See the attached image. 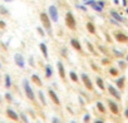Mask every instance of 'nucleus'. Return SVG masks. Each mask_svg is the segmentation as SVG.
<instances>
[{
  "instance_id": "f257e3e1",
  "label": "nucleus",
  "mask_w": 128,
  "mask_h": 123,
  "mask_svg": "<svg viewBox=\"0 0 128 123\" xmlns=\"http://www.w3.org/2000/svg\"><path fill=\"white\" fill-rule=\"evenodd\" d=\"M22 86H23V90H24L25 97H26L33 104H36V100H38V99H36V93L34 92V89H33L32 84H30V80L26 79V78H24L23 82H22Z\"/></svg>"
},
{
  "instance_id": "f03ea898",
  "label": "nucleus",
  "mask_w": 128,
  "mask_h": 123,
  "mask_svg": "<svg viewBox=\"0 0 128 123\" xmlns=\"http://www.w3.org/2000/svg\"><path fill=\"white\" fill-rule=\"evenodd\" d=\"M39 20L42 23V26L44 28L45 33L49 35V36H53V25H52V20L48 15L46 12H40L39 14Z\"/></svg>"
},
{
  "instance_id": "7ed1b4c3",
  "label": "nucleus",
  "mask_w": 128,
  "mask_h": 123,
  "mask_svg": "<svg viewBox=\"0 0 128 123\" xmlns=\"http://www.w3.org/2000/svg\"><path fill=\"white\" fill-rule=\"evenodd\" d=\"M64 23H66V26L72 30V32H76L78 29V24H77V19L73 14V12L68 10L66 13V15H64Z\"/></svg>"
},
{
  "instance_id": "20e7f679",
  "label": "nucleus",
  "mask_w": 128,
  "mask_h": 123,
  "mask_svg": "<svg viewBox=\"0 0 128 123\" xmlns=\"http://www.w3.org/2000/svg\"><path fill=\"white\" fill-rule=\"evenodd\" d=\"M79 78H80V80H82V83H83V86H84V88L87 90H89V92H93L94 90V83H93L92 78L87 73L82 72L80 76H79Z\"/></svg>"
},
{
  "instance_id": "39448f33",
  "label": "nucleus",
  "mask_w": 128,
  "mask_h": 123,
  "mask_svg": "<svg viewBox=\"0 0 128 123\" xmlns=\"http://www.w3.org/2000/svg\"><path fill=\"white\" fill-rule=\"evenodd\" d=\"M107 90H108L109 96H110L114 100H117V102H120V100H122L120 90H119L116 86H113V84H107Z\"/></svg>"
},
{
  "instance_id": "423d86ee",
  "label": "nucleus",
  "mask_w": 128,
  "mask_h": 123,
  "mask_svg": "<svg viewBox=\"0 0 128 123\" xmlns=\"http://www.w3.org/2000/svg\"><path fill=\"white\" fill-rule=\"evenodd\" d=\"M107 107H108V109H109V112L112 114H114V116H119L120 114V108H119V104H118L117 100L108 98L107 99Z\"/></svg>"
},
{
  "instance_id": "0eeeda50",
  "label": "nucleus",
  "mask_w": 128,
  "mask_h": 123,
  "mask_svg": "<svg viewBox=\"0 0 128 123\" xmlns=\"http://www.w3.org/2000/svg\"><path fill=\"white\" fill-rule=\"evenodd\" d=\"M46 93H48V98L50 99V102H52L54 106H56V107H60L62 102H60V98H59L58 93H56V92H55L53 88H50V87H48V90H46Z\"/></svg>"
},
{
  "instance_id": "6e6552de",
  "label": "nucleus",
  "mask_w": 128,
  "mask_h": 123,
  "mask_svg": "<svg viewBox=\"0 0 128 123\" xmlns=\"http://www.w3.org/2000/svg\"><path fill=\"white\" fill-rule=\"evenodd\" d=\"M46 13H48V15H49L52 23H58V20H59V10H58V8H56L55 5H53V4L49 5Z\"/></svg>"
},
{
  "instance_id": "1a4fd4ad",
  "label": "nucleus",
  "mask_w": 128,
  "mask_h": 123,
  "mask_svg": "<svg viewBox=\"0 0 128 123\" xmlns=\"http://www.w3.org/2000/svg\"><path fill=\"white\" fill-rule=\"evenodd\" d=\"M113 38H114V40H116L117 43H119V44H126V43H128V35H127L124 32H122V30H114V32H113Z\"/></svg>"
},
{
  "instance_id": "9d476101",
  "label": "nucleus",
  "mask_w": 128,
  "mask_h": 123,
  "mask_svg": "<svg viewBox=\"0 0 128 123\" xmlns=\"http://www.w3.org/2000/svg\"><path fill=\"white\" fill-rule=\"evenodd\" d=\"M56 70H58L59 78L64 83H67V70H66V67H64V63H63L62 60H58L56 62Z\"/></svg>"
},
{
  "instance_id": "9b49d317",
  "label": "nucleus",
  "mask_w": 128,
  "mask_h": 123,
  "mask_svg": "<svg viewBox=\"0 0 128 123\" xmlns=\"http://www.w3.org/2000/svg\"><path fill=\"white\" fill-rule=\"evenodd\" d=\"M5 116H6L10 120H13V122H16V123H19V122H20L19 113H18L15 109L10 108V107H8V108L5 109Z\"/></svg>"
},
{
  "instance_id": "f8f14e48",
  "label": "nucleus",
  "mask_w": 128,
  "mask_h": 123,
  "mask_svg": "<svg viewBox=\"0 0 128 123\" xmlns=\"http://www.w3.org/2000/svg\"><path fill=\"white\" fill-rule=\"evenodd\" d=\"M14 63H15V66H16L18 68L25 69L26 63H25V58L23 56L22 53H15V54H14Z\"/></svg>"
},
{
  "instance_id": "ddd939ff",
  "label": "nucleus",
  "mask_w": 128,
  "mask_h": 123,
  "mask_svg": "<svg viewBox=\"0 0 128 123\" xmlns=\"http://www.w3.org/2000/svg\"><path fill=\"white\" fill-rule=\"evenodd\" d=\"M69 44H70V46H72L76 52H78V53H80V54H84V49H83V45H82V43H80L79 39H77V38H70Z\"/></svg>"
},
{
  "instance_id": "4468645a",
  "label": "nucleus",
  "mask_w": 128,
  "mask_h": 123,
  "mask_svg": "<svg viewBox=\"0 0 128 123\" xmlns=\"http://www.w3.org/2000/svg\"><path fill=\"white\" fill-rule=\"evenodd\" d=\"M109 16L112 18V19H114L116 22H118L119 24H122V23H126V19L120 15V13L119 12H117L116 9H110L109 10Z\"/></svg>"
},
{
  "instance_id": "2eb2a0df",
  "label": "nucleus",
  "mask_w": 128,
  "mask_h": 123,
  "mask_svg": "<svg viewBox=\"0 0 128 123\" xmlns=\"http://www.w3.org/2000/svg\"><path fill=\"white\" fill-rule=\"evenodd\" d=\"M39 50H40V53H42V55H43V58L45 59V60H48L49 59V50H48V45L45 44V43H39Z\"/></svg>"
},
{
  "instance_id": "dca6fc26",
  "label": "nucleus",
  "mask_w": 128,
  "mask_h": 123,
  "mask_svg": "<svg viewBox=\"0 0 128 123\" xmlns=\"http://www.w3.org/2000/svg\"><path fill=\"white\" fill-rule=\"evenodd\" d=\"M30 82H32L33 84H35L36 87H39V88L43 87V79L40 78V76H38V74H35V73L30 76Z\"/></svg>"
},
{
  "instance_id": "f3484780",
  "label": "nucleus",
  "mask_w": 128,
  "mask_h": 123,
  "mask_svg": "<svg viewBox=\"0 0 128 123\" xmlns=\"http://www.w3.org/2000/svg\"><path fill=\"white\" fill-rule=\"evenodd\" d=\"M114 83H116V87H117L119 90H123V89H124V87H126V77H124V76L117 77Z\"/></svg>"
},
{
  "instance_id": "a211bd4d",
  "label": "nucleus",
  "mask_w": 128,
  "mask_h": 123,
  "mask_svg": "<svg viewBox=\"0 0 128 123\" xmlns=\"http://www.w3.org/2000/svg\"><path fill=\"white\" fill-rule=\"evenodd\" d=\"M86 29H87V32H88L89 34L97 35V28H96V24H94L93 22L88 20V22L86 23Z\"/></svg>"
},
{
  "instance_id": "6ab92c4d",
  "label": "nucleus",
  "mask_w": 128,
  "mask_h": 123,
  "mask_svg": "<svg viewBox=\"0 0 128 123\" xmlns=\"http://www.w3.org/2000/svg\"><path fill=\"white\" fill-rule=\"evenodd\" d=\"M53 74H54L53 67H52L49 63H46V64L44 66V76H45V78H46V79H50V78H53Z\"/></svg>"
},
{
  "instance_id": "aec40b11",
  "label": "nucleus",
  "mask_w": 128,
  "mask_h": 123,
  "mask_svg": "<svg viewBox=\"0 0 128 123\" xmlns=\"http://www.w3.org/2000/svg\"><path fill=\"white\" fill-rule=\"evenodd\" d=\"M94 83H96V86H97L102 92H104V90L107 89V84L104 83V80H103V78H102V77L97 76V77H96V79H94Z\"/></svg>"
},
{
  "instance_id": "412c9836",
  "label": "nucleus",
  "mask_w": 128,
  "mask_h": 123,
  "mask_svg": "<svg viewBox=\"0 0 128 123\" xmlns=\"http://www.w3.org/2000/svg\"><path fill=\"white\" fill-rule=\"evenodd\" d=\"M36 99L39 100V103H40L43 107H46V103H48V102H46V97H45V94H44L43 90L39 89V90L36 92Z\"/></svg>"
},
{
  "instance_id": "4be33fe9",
  "label": "nucleus",
  "mask_w": 128,
  "mask_h": 123,
  "mask_svg": "<svg viewBox=\"0 0 128 123\" xmlns=\"http://www.w3.org/2000/svg\"><path fill=\"white\" fill-rule=\"evenodd\" d=\"M96 108H97V110H98L100 114H106V113H107V107H106V104H104L103 102H100V100H97V102H96Z\"/></svg>"
},
{
  "instance_id": "5701e85b",
  "label": "nucleus",
  "mask_w": 128,
  "mask_h": 123,
  "mask_svg": "<svg viewBox=\"0 0 128 123\" xmlns=\"http://www.w3.org/2000/svg\"><path fill=\"white\" fill-rule=\"evenodd\" d=\"M4 87H5L6 89H10V88L13 87V79H12L10 74H8V73L4 76Z\"/></svg>"
},
{
  "instance_id": "b1692460",
  "label": "nucleus",
  "mask_w": 128,
  "mask_h": 123,
  "mask_svg": "<svg viewBox=\"0 0 128 123\" xmlns=\"http://www.w3.org/2000/svg\"><path fill=\"white\" fill-rule=\"evenodd\" d=\"M86 45H87V49H88V52H89L90 54H93V55H98L97 49L94 48V45H93L89 40H86Z\"/></svg>"
},
{
  "instance_id": "393cba45",
  "label": "nucleus",
  "mask_w": 128,
  "mask_h": 123,
  "mask_svg": "<svg viewBox=\"0 0 128 123\" xmlns=\"http://www.w3.org/2000/svg\"><path fill=\"white\" fill-rule=\"evenodd\" d=\"M68 76H69V79H70L73 83H77V84H78V83L80 82V79H79V76H78V74H77L74 70H70V72L68 73Z\"/></svg>"
},
{
  "instance_id": "a878e982",
  "label": "nucleus",
  "mask_w": 128,
  "mask_h": 123,
  "mask_svg": "<svg viewBox=\"0 0 128 123\" xmlns=\"http://www.w3.org/2000/svg\"><path fill=\"white\" fill-rule=\"evenodd\" d=\"M108 73H109V76H110V77H114V78L119 77V69H118V68H116V67H109Z\"/></svg>"
},
{
  "instance_id": "bb28decb",
  "label": "nucleus",
  "mask_w": 128,
  "mask_h": 123,
  "mask_svg": "<svg viewBox=\"0 0 128 123\" xmlns=\"http://www.w3.org/2000/svg\"><path fill=\"white\" fill-rule=\"evenodd\" d=\"M0 15L2 16H9L10 15V10L5 6V5H0Z\"/></svg>"
},
{
  "instance_id": "cd10ccee",
  "label": "nucleus",
  "mask_w": 128,
  "mask_h": 123,
  "mask_svg": "<svg viewBox=\"0 0 128 123\" xmlns=\"http://www.w3.org/2000/svg\"><path fill=\"white\" fill-rule=\"evenodd\" d=\"M19 113V118H20V123H30L28 114H25L24 112H18Z\"/></svg>"
},
{
  "instance_id": "c85d7f7f",
  "label": "nucleus",
  "mask_w": 128,
  "mask_h": 123,
  "mask_svg": "<svg viewBox=\"0 0 128 123\" xmlns=\"http://www.w3.org/2000/svg\"><path fill=\"white\" fill-rule=\"evenodd\" d=\"M4 99H5L8 103H13V102H14V97H13V94H12L10 92H6V93L4 94Z\"/></svg>"
},
{
  "instance_id": "c756f323",
  "label": "nucleus",
  "mask_w": 128,
  "mask_h": 123,
  "mask_svg": "<svg viewBox=\"0 0 128 123\" xmlns=\"http://www.w3.org/2000/svg\"><path fill=\"white\" fill-rule=\"evenodd\" d=\"M60 55H62L63 58L68 59V48H67V46H62V48H60Z\"/></svg>"
},
{
  "instance_id": "7c9ffc66",
  "label": "nucleus",
  "mask_w": 128,
  "mask_h": 123,
  "mask_svg": "<svg viewBox=\"0 0 128 123\" xmlns=\"http://www.w3.org/2000/svg\"><path fill=\"white\" fill-rule=\"evenodd\" d=\"M97 46H98V50H99L102 54H104V55H108V49H107V48H106L103 44H98Z\"/></svg>"
},
{
  "instance_id": "2f4dec72",
  "label": "nucleus",
  "mask_w": 128,
  "mask_h": 123,
  "mask_svg": "<svg viewBox=\"0 0 128 123\" xmlns=\"http://www.w3.org/2000/svg\"><path fill=\"white\" fill-rule=\"evenodd\" d=\"M118 67H119L122 70H124V69L127 68V62H126L124 59H119V60H118Z\"/></svg>"
},
{
  "instance_id": "473e14b6",
  "label": "nucleus",
  "mask_w": 128,
  "mask_h": 123,
  "mask_svg": "<svg viewBox=\"0 0 128 123\" xmlns=\"http://www.w3.org/2000/svg\"><path fill=\"white\" fill-rule=\"evenodd\" d=\"M36 33H38L42 38H44V36L46 35V33H45L44 28H43V26H40V25H39V26H36Z\"/></svg>"
},
{
  "instance_id": "72a5a7b5",
  "label": "nucleus",
  "mask_w": 128,
  "mask_h": 123,
  "mask_svg": "<svg viewBox=\"0 0 128 123\" xmlns=\"http://www.w3.org/2000/svg\"><path fill=\"white\" fill-rule=\"evenodd\" d=\"M76 8H77L78 10H82V12H84V13H87V12H88V8H87L84 4H76Z\"/></svg>"
},
{
  "instance_id": "f704fd0d",
  "label": "nucleus",
  "mask_w": 128,
  "mask_h": 123,
  "mask_svg": "<svg viewBox=\"0 0 128 123\" xmlns=\"http://www.w3.org/2000/svg\"><path fill=\"white\" fill-rule=\"evenodd\" d=\"M112 52H113V54H114V55H116L117 58H123V56H124L123 52H120V50H118V49H116V48H114V49H113Z\"/></svg>"
},
{
  "instance_id": "c9c22d12",
  "label": "nucleus",
  "mask_w": 128,
  "mask_h": 123,
  "mask_svg": "<svg viewBox=\"0 0 128 123\" xmlns=\"http://www.w3.org/2000/svg\"><path fill=\"white\" fill-rule=\"evenodd\" d=\"M89 64H90V67H92V69H93L94 72H97V73H99V72H100V68L94 63V62H89Z\"/></svg>"
},
{
  "instance_id": "e433bc0d",
  "label": "nucleus",
  "mask_w": 128,
  "mask_h": 123,
  "mask_svg": "<svg viewBox=\"0 0 128 123\" xmlns=\"http://www.w3.org/2000/svg\"><path fill=\"white\" fill-rule=\"evenodd\" d=\"M100 64H102V66H109V64H110V59L107 58V56H106V58H102V59H100Z\"/></svg>"
},
{
  "instance_id": "4c0bfd02",
  "label": "nucleus",
  "mask_w": 128,
  "mask_h": 123,
  "mask_svg": "<svg viewBox=\"0 0 128 123\" xmlns=\"http://www.w3.org/2000/svg\"><path fill=\"white\" fill-rule=\"evenodd\" d=\"M6 29V22L0 19V30H5Z\"/></svg>"
},
{
  "instance_id": "58836bf2",
  "label": "nucleus",
  "mask_w": 128,
  "mask_h": 123,
  "mask_svg": "<svg viewBox=\"0 0 128 123\" xmlns=\"http://www.w3.org/2000/svg\"><path fill=\"white\" fill-rule=\"evenodd\" d=\"M83 122H84V123H89V122H90V114H89V113H86V114H84Z\"/></svg>"
},
{
  "instance_id": "ea45409f",
  "label": "nucleus",
  "mask_w": 128,
  "mask_h": 123,
  "mask_svg": "<svg viewBox=\"0 0 128 123\" xmlns=\"http://www.w3.org/2000/svg\"><path fill=\"white\" fill-rule=\"evenodd\" d=\"M50 123H62V119H60L59 117L54 116V117H52V120H50Z\"/></svg>"
},
{
  "instance_id": "a19ab883",
  "label": "nucleus",
  "mask_w": 128,
  "mask_h": 123,
  "mask_svg": "<svg viewBox=\"0 0 128 123\" xmlns=\"http://www.w3.org/2000/svg\"><path fill=\"white\" fill-rule=\"evenodd\" d=\"M97 3H98V4H99V5L103 8V9H104V8H106V5H107V3L104 2V0H97Z\"/></svg>"
},
{
  "instance_id": "79ce46f5",
  "label": "nucleus",
  "mask_w": 128,
  "mask_h": 123,
  "mask_svg": "<svg viewBox=\"0 0 128 123\" xmlns=\"http://www.w3.org/2000/svg\"><path fill=\"white\" fill-rule=\"evenodd\" d=\"M29 64L32 67H35V63H34V56H29Z\"/></svg>"
},
{
  "instance_id": "37998d69",
  "label": "nucleus",
  "mask_w": 128,
  "mask_h": 123,
  "mask_svg": "<svg viewBox=\"0 0 128 123\" xmlns=\"http://www.w3.org/2000/svg\"><path fill=\"white\" fill-rule=\"evenodd\" d=\"M109 22H110L112 24H114V25H118V26L120 25V24H119L118 22H116V20H114V19H112V18H109Z\"/></svg>"
},
{
  "instance_id": "c03bdc74",
  "label": "nucleus",
  "mask_w": 128,
  "mask_h": 123,
  "mask_svg": "<svg viewBox=\"0 0 128 123\" xmlns=\"http://www.w3.org/2000/svg\"><path fill=\"white\" fill-rule=\"evenodd\" d=\"M93 123H106V122H104V119L97 118V119H94V122H93Z\"/></svg>"
},
{
  "instance_id": "a18cd8bd",
  "label": "nucleus",
  "mask_w": 128,
  "mask_h": 123,
  "mask_svg": "<svg viewBox=\"0 0 128 123\" xmlns=\"http://www.w3.org/2000/svg\"><path fill=\"white\" fill-rule=\"evenodd\" d=\"M123 114H124V118H126V119H128V106L126 107V109H124V113H123Z\"/></svg>"
},
{
  "instance_id": "49530a36",
  "label": "nucleus",
  "mask_w": 128,
  "mask_h": 123,
  "mask_svg": "<svg viewBox=\"0 0 128 123\" xmlns=\"http://www.w3.org/2000/svg\"><path fill=\"white\" fill-rule=\"evenodd\" d=\"M122 5H123L124 8H127V6H128V0H122Z\"/></svg>"
},
{
  "instance_id": "de8ad7c7",
  "label": "nucleus",
  "mask_w": 128,
  "mask_h": 123,
  "mask_svg": "<svg viewBox=\"0 0 128 123\" xmlns=\"http://www.w3.org/2000/svg\"><path fill=\"white\" fill-rule=\"evenodd\" d=\"M113 3H114L116 5H119V0H113Z\"/></svg>"
},
{
  "instance_id": "09e8293b",
  "label": "nucleus",
  "mask_w": 128,
  "mask_h": 123,
  "mask_svg": "<svg viewBox=\"0 0 128 123\" xmlns=\"http://www.w3.org/2000/svg\"><path fill=\"white\" fill-rule=\"evenodd\" d=\"M124 60H126V62H127V63H128V53L126 54V56H124Z\"/></svg>"
},
{
  "instance_id": "8fccbe9b",
  "label": "nucleus",
  "mask_w": 128,
  "mask_h": 123,
  "mask_svg": "<svg viewBox=\"0 0 128 123\" xmlns=\"http://www.w3.org/2000/svg\"><path fill=\"white\" fill-rule=\"evenodd\" d=\"M4 2H5V3H12L13 0H4Z\"/></svg>"
},
{
  "instance_id": "3c124183",
  "label": "nucleus",
  "mask_w": 128,
  "mask_h": 123,
  "mask_svg": "<svg viewBox=\"0 0 128 123\" xmlns=\"http://www.w3.org/2000/svg\"><path fill=\"white\" fill-rule=\"evenodd\" d=\"M126 14H127V15H128V6H127V8H126Z\"/></svg>"
},
{
  "instance_id": "603ef678",
  "label": "nucleus",
  "mask_w": 128,
  "mask_h": 123,
  "mask_svg": "<svg viewBox=\"0 0 128 123\" xmlns=\"http://www.w3.org/2000/svg\"><path fill=\"white\" fill-rule=\"evenodd\" d=\"M3 68V66H2V62H0V69H2Z\"/></svg>"
},
{
  "instance_id": "864d4df0",
  "label": "nucleus",
  "mask_w": 128,
  "mask_h": 123,
  "mask_svg": "<svg viewBox=\"0 0 128 123\" xmlns=\"http://www.w3.org/2000/svg\"><path fill=\"white\" fill-rule=\"evenodd\" d=\"M2 102H3V99H2V97H0V104H2Z\"/></svg>"
},
{
  "instance_id": "5fc2aeb1",
  "label": "nucleus",
  "mask_w": 128,
  "mask_h": 123,
  "mask_svg": "<svg viewBox=\"0 0 128 123\" xmlns=\"http://www.w3.org/2000/svg\"><path fill=\"white\" fill-rule=\"evenodd\" d=\"M82 2H83V3H87V2H88V0H82Z\"/></svg>"
},
{
  "instance_id": "6e6d98bb",
  "label": "nucleus",
  "mask_w": 128,
  "mask_h": 123,
  "mask_svg": "<svg viewBox=\"0 0 128 123\" xmlns=\"http://www.w3.org/2000/svg\"><path fill=\"white\" fill-rule=\"evenodd\" d=\"M70 123H77V122L76 120H70Z\"/></svg>"
},
{
  "instance_id": "4d7b16f0",
  "label": "nucleus",
  "mask_w": 128,
  "mask_h": 123,
  "mask_svg": "<svg viewBox=\"0 0 128 123\" xmlns=\"http://www.w3.org/2000/svg\"><path fill=\"white\" fill-rule=\"evenodd\" d=\"M0 82H2V74H0Z\"/></svg>"
},
{
  "instance_id": "13d9d810",
  "label": "nucleus",
  "mask_w": 128,
  "mask_h": 123,
  "mask_svg": "<svg viewBox=\"0 0 128 123\" xmlns=\"http://www.w3.org/2000/svg\"><path fill=\"white\" fill-rule=\"evenodd\" d=\"M0 123H5V122H0Z\"/></svg>"
}]
</instances>
